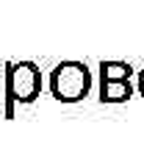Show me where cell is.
Wrapping results in <instances>:
<instances>
[{
  "label": "cell",
  "instance_id": "1",
  "mask_svg": "<svg viewBox=\"0 0 144 150\" xmlns=\"http://www.w3.org/2000/svg\"><path fill=\"white\" fill-rule=\"evenodd\" d=\"M50 95L58 103H80L91 92V70L86 61L67 59L50 70Z\"/></svg>",
  "mask_w": 144,
  "mask_h": 150
},
{
  "label": "cell",
  "instance_id": "2",
  "mask_svg": "<svg viewBox=\"0 0 144 150\" xmlns=\"http://www.w3.org/2000/svg\"><path fill=\"white\" fill-rule=\"evenodd\" d=\"M42 95V70L36 61L6 64V117H14V103H33Z\"/></svg>",
  "mask_w": 144,
  "mask_h": 150
},
{
  "label": "cell",
  "instance_id": "3",
  "mask_svg": "<svg viewBox=\"0 0 144 150\" xmlns=\"http://www.w3.org/2000/svg\"><path fill=\"white\" fill-rule=\"evenodd\" d=\"M133 67L128 61H100V100L103 103H125L133 97L130 83Z\"/></svg>",
  "mask_w": 144,
  "mask_h": 150
},
{
  "label": "cell",
  "instance_id": "4",
  "mask_svg": "<svg viewBox=\"0 0 144 150\" xmlns=\"http://www.w3.org/2000/svg\"><path fill=\"white\" fill-rule=\"evenodd\" d=\"M136 89H139V95L144 97V67L139 70V83H136Z\"/></svg>",
  "mask_w": 144,
  "mask_h": 150
}]
</instances>
